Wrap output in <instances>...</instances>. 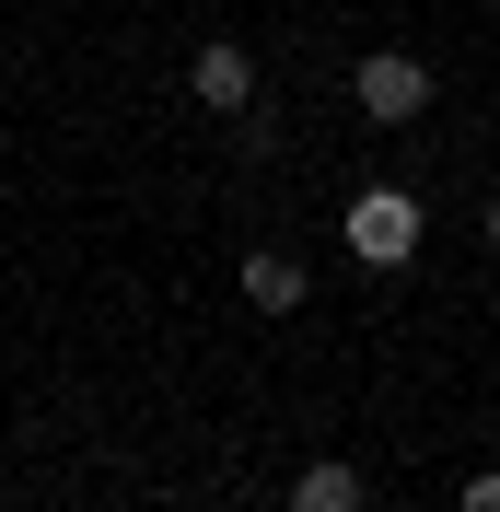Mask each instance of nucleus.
Returning a JSON list of instances; mask_svg holds the SVG:
<instances>
[{
	"label": "nucleus",
	"mask_w": 500,
	"mask_h": 512,
	"mask_svg": "<svg viewBox=\"0 0 500 512\" xmlns=\"http://www.w3.org/2000/svg\"><path fill=\"white\" fill-rule=\"evenodd\" d=\"M349 256H361V268H407V256H419V198L407 187H361L349 198Z\"/></svg>",
	"instance_id": "obj_1"
},
{
	"label": "nucleus",
	"mask_w": 500,
	"mask_h": 512,
	"mask_svg": "<svg viewBox=\"0 0 500 512\" xmlns=\"http://www.w3.org/2000/svg\"><path fill=\"white\" fill-rule=\"evenodd\" d=\"M419 105H431V70L407 59V47H373V59H361V117H373V128H407Z\"/></svg>",
	"instance_id": "obj_2"
},
{
	"label": "nucleus",
	"mask_w": 500,
	"mask_h": 512,
	"mask_svg": "<svg viewBox=\"0 0 500 512\" xmlns=\"http://www.w3.org/2000/svg\"><path fill=\"white\" fill-rule=\"evenodd\" d=\"M187 82H198V105H210V117H245V105H256V59L233 47V35H210V47H198Z\"/></svg>",
	"instance_id": "obj_3"
},
{
	"label": "nucleus",
	"mask_w": 500,
	"mask_h": 512,
	"mask_svg": "<svg viewBox=\"0 0 500 512\" xmlns=\"http://www.w3.org/2000/svg\"><path fill=\"white\" fill-rule=\"evenodd\" d=\"M291 512H361V478L326 454V466H303V478H291Z\"/></svg>",
	"instance_id": "obj_4"
},
{
	"label": "nucleus",
	"mask_w": 500,
	"mask_h": 512,
	"mask_svg": "<svg viewBox=\"0 0 500 512\" xmlns=\"http://www.w3.org/2000/svg\"><path fill=\"white\" fill-rule=\"evenodd\" d=\"M245 303L256 315H291V303H303V268H291V256H245Z\"/></svg>",
	"instance_id": "obj_5"
},
{
	"label": "nucleus",
	"mask_w": 500,
	"mask_h": 512,
	"mask_svg": "<svg viewBox=\"0 0 500 512\" xmlns=\"http://www.w3.org/2000/svg\"><path fill=\"white\" fill-rule=\"evenodd\" d=\"M454 512H500V466H489V478H466V489H454Z\"/></svg>",
	"instance_id": "obj_6"
},
{
	"label": "nucleus",
	"mask_w": 500,
	"mask_h": 512,
	"mask_svg": "<svg viewBox=\"0 0 500 512\" xmlns=\"http://www.w3.org/2000/svg\"><path fill=\"white\" fill-rule=\"evenodd\" d=\"M489 245H500V198H489Z\"/></svg>",
	"instance_id": "obj_7"
}]
</instances>
